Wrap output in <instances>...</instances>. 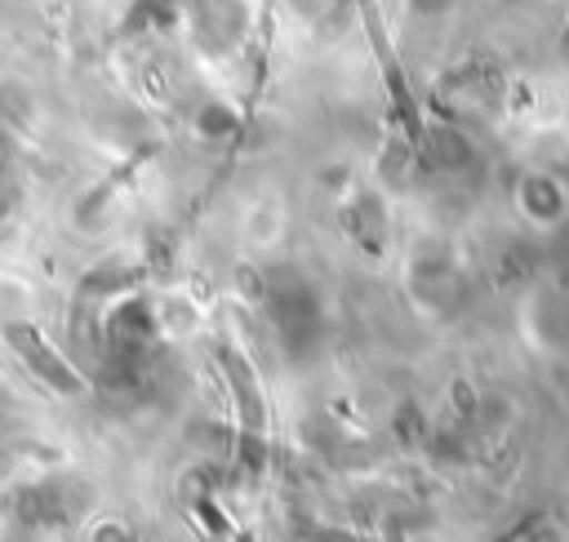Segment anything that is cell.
Returning a JSON list of instances; mask_svg holds the SVG:
<instances>
[{
	"instance_id": "obj_1",
	"label": "cell",
	"mask_w": 569,
	"mask_h": 542,
	"mask_svg": "<svg viewBox=\"0 0 569 542\" xmlns=\"http://www.w3.org/2000/svg\"><path fill=\"white\" fill-rule=\"evenodd\" d=\"M262 298H267V320H271V333H276L284 360H293V364L311 360L329 329L316 280L298 267H271L262 280Z\"/></svg>"
},
{
	"instance_id": "obj_2",
	"label": "cell",
	"mask_w": 569,
	"mask_h": 542,
	"mask_svg": "<svg viewBox=\"0 0 569 542\" xmlns=\"http://www.w3.org/2000/svg\"><path fill=\"white\" fill-rule=\"evenodd\" d=\"M4 342L13 347V355L27 364V373H31L40 387H49V391H58V395H80V391H84V378L44 342V333H40L36 324H4Z\"/></svg>"
},
{
	"instance_id": "obj_3",
	"label": "cell",
	"mask_w": 569,
	"mask_h": 542,
	"mask_svg": "<svg viewBox=\"0 0 569 542\" xmlns=\"http://www.w3.org/2000/svg\"><path fill=\"white\" fill-rule=\"evenodd\" d=\"M516 204H520V213H525L529 222L551 227V222L565 218V209H569V191H565V182H560L556 173L533 169V173H525V178L516 182Z\"/></svg>"
},
{
	"instance_id": "obj_4",
	"label": "cell",
	"mask_w": 569,
	"mask_h": 542,
	"mask_svg": "<svg viewBox=\"0 0 569 542\" xmlns=\"http://www.w3.org/2000/svg\"><path fill=\"white\" fill-rule=\"evenodd\" d=\"M191 27L213 53H222L244 36V4L240 0H196L191 4Z\"/></svg>"
},
{
	"instance_id": "obj_5",
	"label": "cell",
	"mask_w": 569,
	"mask_h": 542,
	"mask_svg": "<svg viewBox=\"0 0 569 542\" xmlns=\"http://www.w3.org/2000/svg\"><path fill=\"white\" fill-rule=\"evenodd\" d=\"M418 151H422L427 164L440 169V173H462V169L476 164V142H471L458 124H427V129L418 133Z\"/></svg>"
},
{
	"instance_id": "obj_6",
	"label": "cell",
	"mask_w": 569,
	"mask_h": 542,
	"mask_svg": "<svg viewBox=\"0 0 569 542\" xmlns=\"http://www.w3.org/2000/svg\"><path fill=\"white\" fill-rule=\"evenodd\" d=\"M347 222H351V231L365 240V249H378L382 235H387V209H382V195H378V191H356L351 204H347Z\"/></svg>"
},
{
	"instance_id": "obj_7",
	"label": "cell",
	"mask_w": 569,
	"mask_h": 542,
	"mask_svg": "<svg viewBox=\"0 0 569 542\" xmlns=\"http://www.w3.org/2000/svg\"><path fill=\"white\" fill-rule=\"evenodd\" d=\"M191 129H196V138H204V142H231V138L240 133V116H236L231 102L204 98V102L191 111Z\"/></svg>"
},
{
	"instance_id": "obj_8",
	"label": "cell",
	"mask_w": 569,
	"mask_h": 542,
	"mask_svg": "<svg viewBox=\"0 0 569 542\" xmlns=\"http://www.w3.org/2000/svg\"><path fill=\"white\" fill-rule=\"evenodd\" d=\"M405 9L413 18H445L453 9V0H405Z\"/></svg>"
},
{
	"instance_id": "obj_9",
	"label": "cell",
	"mask_w": 569,
	"mask_h": 542,
	"mask_svg": "<svg viewBox=\"0 0 569 542\" xmlns=\"http://www.w3.org/2000/svg\"><path fill=\"white\" fill-rule=\"evenodd\" d=\"M560 58L569 62V13H565V27H560Z\"/></svg>"
},
{
	"instance_id": "obj_10",
	"label": "cell",
	"mask_w": 569,
	"mask_h": 542,
	"mask_svg": "<svg viewBox=\"0 0 569 542\" xmlns=\"http://www.w3.org/2000/svg\"><path fill=\"white\" fill-rule=\"evenodd\" d=\"M4 413H9V395L0 391V422H4Z\"/></svg>"
}]
</instances>
